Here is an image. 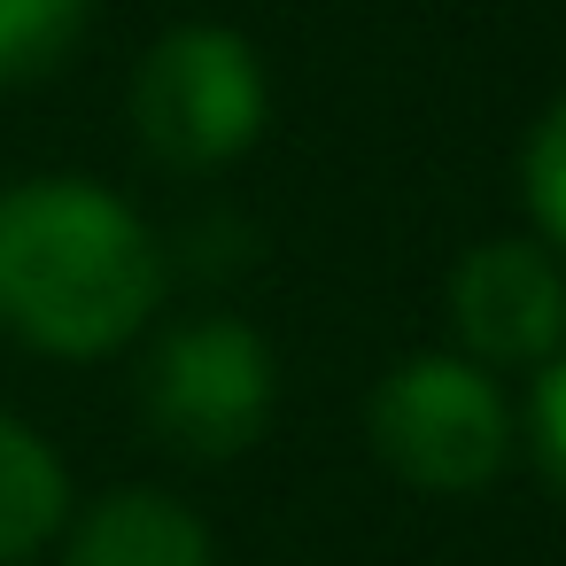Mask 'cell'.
<instances>
[{
    "label": "cell",
    "instance_id": "6da1fadb",
    "mask_svg": "<svg viewBox=\"0 0 566 566\" xmlns=\"http://www.w3.org/2000/svg\"><path fill=\"white\" fill-rule=\"evenodd\" d=\"M171 256L133 202L94 179L0 187V334L40 357H109L164 303Z\"/></svg>",
    "mask_w": 566,
    "mask_h": 566
},
{
    "label": "cell",
    "instance_id": "7a4b0ae2",
    "mask_svg": "<svg viewBox=\"0 0 566 566\" xmlns=\"http://www.w3.org/2000/svg\"><path fill=\"white\" fill-rule=\"evenodd\" d=\"M365 434L396 481L427 496H473L512 458V403L473 357H403L396 373H380Z\"/></svg>",
    "mask_w": 566,
    "mask_h": 566
},
{
    "label": "cell",
    "instance_id": "3957f363",
    "mask_svg": "<svg viewBox=\"0 0 566 566\" xmlns=\"http://www.w3.org/2000/svg\"><path fill=\"white\" fill-rule=\"evenodd\" d=\"M280 365L249 318H187L140 365V419L187 465H226L272 427Z\"/></svg>",
    "mask_w": 566,
    "mask_h": 566
},
{
    "label": "cell",
    "instance_id": "277c9868",
    "mask_svg": "<svg viewBox=\"0 0 566 566\" xmlns=\"http://www.w3.org/2000/svg\"><path fill=\"white\" fill-rule=\"evenodd\" d=\"M133 133L171 171H218L264 133V63L233 24H171L133 71Z\"/></svg>",
    "mask_w": 566,
    "mask_h": 566
},
{
    "label": "cell",
    "instance_id": "5b68a950",
    "mask_svg": "<svg viewBox=\"0 0 566 566\" xmlns=\"http://www.w3.org/2000/svg\"><path fill=\"white\" fill-rule=\"evenodd\" d=\"M450 326L481 373L566 349V272L543 241H481L450 272Z\"/></svg>",
    "mask_w": 566,
    "mask_h": 566
},
{
    "label": "cell",
    "instance_id": "8992f818",
    "mask_svg": "<svg viewBox=\"0 0 566 566\" xmlns=\"http://www.w3.org/2000/svg\"><path fill=\"white\" fill-rule=\"evenodd\" d=\"M63 566H218V543L171 489H109L71 512Z\"/></svg>",
    "mask_w": 566,
    "mask_h": 566
},
{
    "label": "cell",
    "instance_id": "52a82bcc",
    "mask_svg": "<svg viewBox=\"0 0 566 566\" xmlns=\"http://www.w3.org/2000/svg\"><path fill=\"white\" fill-rule=\"evenodd\" d=\"M63 527H71V473L55 442L0 411V566L40 558Z\"/></svg>",
    "mask_w": 566,
    "mask_h": 566
},
{
    "label": "cell",
    "instance_id": "ba28073f",
    "mask_svg": "<svg viewBox=\"0 0 566 566\" xmlns=\"http://www.w3.org/2000/svg\"><path fill=\"white\" fill-rule=\"evenodd\" d=\"M94 24V0H0V86H32L71 63Z\"/></svg>",
    "mask_w": 566,
    "mask_h": 566
},
{
    "label": "cell",
    "instance_id": "9c48e42d",
    "mask_svg": "<svg viewBox=\"0 0 566 566\" xmlns=\"http://www.w3.org/2000/svg\"><path fill=\"white\" fill-rule=\"evenodd\" d=\"M520 195H527V218L551 249H566V94L535 117L527 148H520Z\"/></svg>",
    "mask_w": 566,
    "mask_h": 566
},
{
    "label": "cell",
    "instance_id": "30bf717a",
    "mask_svg": "<svg viewBox=\"0 0 566 566\" xmlns=\"http://www.w3.org/2000/svg\"><path fill=\"white\" fill-rule=\"evenodd\" d=\"M527 442L551 473V489L566 496V349L551 365H535V396H527Z\"/></svg>",
    "mask_w": 566,
    "mask_h": 566
}]
</instances>
